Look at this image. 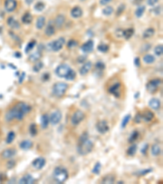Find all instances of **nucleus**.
Instances as JSON below:
<instances>
[{
	"label": "nucleus",
	"instance_id": "obj_31",
	"mask_svg": "<svg viewBox=\"0 0 163 184\" xmlns=\"http://www.w3.org/2000/svg\"><path fill=\"white\" fill-rule=\"evenodd\" d=\"M41 57H42V53L40 52V51H37V52H34L29 56V60L30 61H37L41 58Z\"/></svg>",
	"mask_w": 163,
	"mask_h": 184
},
{
	"label": "nucleus",
	"instance_id": "obj_14",
	"mask_svg": "<svg viewBox=\"0 0 163 184\" xmlns=\"http://www.w3.org/2000/svg\"><path fill=\"white\" fill-rule=\"evenodd\" d=\"M16 154V151L14 148H8L2 152V157L4 159H11Z\"/></svg>",
	"mask_w": 163,
	"mask_h": 184
},
{
	"label": "nucleus",
	"instance_id": "obj_37",
	"mask_svg": "<svg viewBox=\"0 0 163 184\" xmlns=\"http://www.w3.org/2000/svg\"><path fill=\"white\" fill-rule=\"evenodd\" d=\"M102 12H103V14L104 16L109 17V16H111V15L114 13V8L111 7V6H108V7H105L104 8Z\"/></svg>",
	"mask_w": 163,
	"mask_h": 184
},
{
	"label": "nucleus",
	"instance_id": "obj_3",
	"mask_svg": "<svg viewBox=\"0 0 163 184\" xmlns=\"http://www.w3.org/2000/svg\"><path fill=\"white\" fill-rule=\"evenodd\" d=\"M54 180L57 183H64L65 181L68 179L69 173L66 169L63 167H56L53 171Z\"/></svg>",
	"mask_w": 163,
	"mask_h": 184
},
{
	"label": "nucleus",
	"instance_id": "obj_24",
	"mask_svg": "<svg viewBox=\"0 0 163 184\" xmlns=\"http://www.w3.org/2000/svg\"><path fill=\"white\" fill-rule=\"evenodd\" d=\"M49 116L47 114H44L41 117V126L43 129H46L49 125Z\"/></svg>",
	"mask_w": 163,
	"mask_h": 184
},
{
	"label": "nucleus",
	"instance_id": "obj_51",
	"mask_svg": "<svg viewBox=\"0 0 163 184\" xmlns=\"http://www.w3.org/2000/svg\"><path fill=\"white\" fill-rule=\"evenodd\" d=\"M124 9H125L124 4H122V5H120L117 10V16H119V15L122 14V13L123 12V11H124Z\"/></svg>",
	"mask_w": 163,
	"mask_h": 184
},
{
	"label": "nucleus",
	"instance_id": "obj_18",
	"mask_svg": "<svg viewBox=\"0 0 163 184\" xmlns=\"http://www.w3.org/2000/svg\"><path fill=\"white\" fill-rule=\"evenodd\" d=\"M121 87V83H117L114 84L112 87H110L109 89V92L110 93H112L113 95H114L115 97H120V92H119V88Z\"/></svg>",
	"mask_w": 163,
	"mask_h": 184
},
{
	"label": "nucleus",
	"instance_id": "obj_35",
	"mask_svg": "<svg viewBox=\"0 0 163 184\" xmlns=\"http://www.w3.org/2000/svg\"><path fill=\"white\" fill-rule=\"evenodd\" d=\"M131 118V116L130 115V114H128V115L124 116V118L122 119V123H121V128H122V129H124V128L127 127V125L128 124V123H129V121H130Z\"/></svg>",
	"mask_w": 163,
	"mask_h": 184
},
{
	"label": "nucleus",
	"instance_id": "obj_17",
	"mask_svg": "<svg viewBox=\"0 0 163 184\" xmlns=\"http://www.w3.org/2000/svg\"><path fill=\"white\" fill-rule=\"evenodd\" d=\"M70 15L72 17L74 18H79L82 16V10L80 7L76 6V7H73L70 12Z\"/></svg>",
	"mask_w": 163,
	"mask_h": 184
},
{
	"label": "nucleus",
	"instance_id": "obj_26",
	"mask_svg": "<svg viewBox=\"0 0 163 184\" xmlns=\"http://www.w3.org/2000/svg\"><path fill=\"white\" fill-rule=\"evenodd\" d=\"M45 24H46V18L43 16L39 17L37 20V22H36V27H37V29H43V27L45 26Z\"/></svg>",
	"mask_w": 163,
	"mask_h": 184
},
{
	"label": "nucleus",
	"instance_id": "obj_34",
	"mask_svg": "<svg viewBox=\"0 0 163 184\" xmlns=\"http://www.w3.org/2000/svg\"><path fill=\"white\" fill-rule=\"evenodd\" d=\"M139 132L137 130H135L134 132H132V134L130 135V137H129V139H128V142H130V143H134V142L135 140H137V138L139 137Z\"/></svg>",
	"mask_w": 163,
	"mask_h": 184
},
{
	"label": "nucleus",
	"instance_id": "obj_38",
	"mask_svg": "<svg viewBox=\"0 0 163 184\" xmlns=\"http://www.w3.org/2000/svg\"><path fill=\"white\" fill-rule=\"evenodd\" d=\"M134 32H135L134 29H131V28L126 29V30H124V34H123V36L125 37L126 40H130L131 37H132V35L134 34Z\"/></svg>",
	"mask_w": 163,
	"mask_h": 184
},
{
	"label": "nucleus",
	"instance_id": "obj_54",
	"mask_svg": "<svg viewBox=\"0 0 163 184\" xmlns=\"http://www.w3.org/2000/svg\"><path fill=\"white\" fill-rule=\"evenodd\" d=\"M115 34L118 38H121V37L123 36V34H124V30H122V29H117V31L115 32Z\"/></svg>",
	"mask_w": 163,
	"mask_h": 184
},
{
	"label": "nucleus",
	"instance_id": "obj_5",
	"mask_svg": "<svg viewBox=\"0 0 163 184\" xmlns=\"http://www.w3.org/2000/svg\"><path fill=\"white\" fill-rule=\"evenodd\" d=\"M65 43L64 38H59L58 40H55L53 42L47 44V48L50 51H54V52H58L60 49H62V47L64 46Z\"/></svg>",
	"mask_w": 163,
	"mask_h": 184
},
{
	"label": "nucleus",
	"instance_id": "obj_61",
	"mask_svg": "<svg viewBox=\"0 0 163 184\" xmlns=\"http://www.w3.org/2000/svg\"><path fill=\"white\" fill-rule=\"evenodd\" d=\"M85 59H86L85 57H79L78 61V62H83V61H85Z\"/></svg>",
	"mask_w": 163,
	"mask_h": 184
},
{
	"label": "nucleus",
	"instance_id": "obj_28",
	"mask_svg": "<svg viewBox=\"0 0 163 184\" xmlns=\"http://www.w3.org/2000/svg\"><path fill=\"white\" fill-rule=\"evenodd\" d=\"M114 182H115V177L114 175H111V174L104 177V178L101 181V183L104 184H112L114 183Z\"/></svg>",
	"mask_w": 163,
	"mask_h": 184
},
{
	"label": "nucleus",
	"instance_id": "obj_44",
	"mask_svg": "<svg viewBox=\"0 0 163 184\" xmlns=\"http://www.w3.org/2000/svg\"><path fill=\"white\" fill-rule=\"evenodd\" d=\"M101 168H102L101 164L99 162H97L96 165H95V166H94V168H93L92 173H95V174H99V172H100V170H101Z\"/></svg>",
	"mask_w": 163,
	"mask_h": 184
},
{
	"label": "nucleus",
	"instance_id": "obj_13",
	"mask_svg": "<svg viewBox=\"0 0 163 184\" xmlns=\"http://www.w3.org/2000/svg\"><path fill=\"white\" fill-rule=\"evenodd\" d=\"M93 48H94V42L92 40H88L87 42L82 44V46L81 47V50L85 53H88L93 50Z\"/></svg>",
	"mask_w": 163,
	"mask_h": 184
},
{
	"label": "nucleus",
	"instance_id": "obj_39",
	"mask_svg": "<svg viewBox=\"0 0 163 184\" xmlns=\"http://www.w3.org/2000/svg\"><path fill=\"white\" fill-rule=\"evenodd\" d=\"M15 137H16V134H15L14 132H12L11 131L10 133H8L7 136V138H6V142H7V144H10L11 143L13 140L15 139Z\"/></svg>",
	"mask_w": 163,
	"mask_h": 184
},
{
	"label": "nucleus",
	"instance_id": "obj_16",
	"mask_svg": "<svg viewBox=\"0 0 163 184\" xmlns=\"http://www.w3.org/2000/svg\"><path fill=\"white\" fill-rule=\"evenodd\" d=\"M34 183V178L30 174H25L19 180L20 184H32Z\"/></svg>",
	"mask_w": 163,
	"mask_h": 184
},
{
	"label": "nucleus",
	"instance_id": "obj_9",
	"mask_svg": "<svg viewBox=\"0 0 163 184\" xmlns=\"http://www.w3.org/2000/svg\"><path fill=\"white\" fill-rule=\"evenodd\" d=\"M96 129L99 134H104L109 131V126L106 120H100L96 124Z\"/></svg>",
	"mask_w": 163,
	"mask_h": 184
},
{
	"label": "nucleus",
	"instance_id": "obj_2",
	"mask_svg": "<svg viewBox=\"0 0 163 184\" xmlns=\"http://www.w3.org/2000/svg\"><path fill=\"white\" fill-rule=\"evenodd\" d=\"M94 148V143L88 138V134L84 133L79 138L77 152L79 155H87L91 153Z\"/></svg>",
	"mask_w": 163,
	"mask_h": 184
},
{
	"label": "nucleus",
	"instance_id": "obj_40",
	"mask_svg": "<svg viewBox=\"0 0 163 184\" xmlns=\"http://www.w3.org/2000/svg\"><path fill=\"white\" fill-rule=\"evenodd\" d=\"M29 133L32 136H35L36 134H38V129H37V125L35 124H31L29 126Z\"/></svg>",
	"mask_w": 163,
	"mask_h": 184
},
{
	"label": "nucleus",
	"instance_id": "obj_50",
	"mask_svg": "<svg viewBox=\"0 0 163 184\" xmlns=\"http://www.w3.org/2000/svg\"><path fill=\"white\" fill-rule=\"evenodd\" d=\"M96 68L97 70H99V71H102L105 68V65L104 64L103 62H101V61H99V62H97L96 64Z\"/></svg>",
	"mask_w": 163,
	"mask_h": 184
},
{
	"label": "nucleus",
	"instance_id": "obj_22",
	"mask_svg": "<svg viewBox=\"0 0 163 184\" xmlns=\"http://www.w3.org/2000/svg\"><path fill=\"white\" fill-rule=\"evenodd\" d=\"M154 118V114L151 111H145L144 113L142 115V119L146 122H150Z\"/></svg>",
	"mask_w": 163,
	"mask_h": 184
},
{
	"label": "nucleus",
	"instance_id": "obj_11",
	"mask_svg": "<svg viewBox=\"0 0 163 184\" xmlns=\"http://www.w3.org/2000/svg\"><path fill=\"white\" fill-rule=\"evenodd\" d=\"M45 165H46V160L44 159L43 157H39L32 162L33 167L37 170H42L45 166Z\"/></svg>",
	"mask_w": 163,
	"mask_h": 184
},
{
	"label": "nucleus",
	"instance_id": "obj_52",
	"mask_svg": "<svg viewBox=\"0 0 163 184\" xmlns=\"http://www.w3.org/2000/svg\"><path fill=\"white\" fill-rule=\"evenodd\" d=\"M152 12L154 13V14L156 15L161 14V12H162V7H161V6H157V7H154V9L152 10Z\"/></svg>",
	"mask_w": 163,
	"mask_h": 184
},
{
	"label": "nucleus",
	"instance_id": "obj_57",
	"mask_svg": "<svg viewBox=\"0 0 163 184\" xmlns=\"http://www.w3.org/2000/svg\"><path fill=\"white\" fill-rule=\"evenodd\" d=\"M15 161L14 160H10L9 162L7 163V168L8 169H12L13 167H15V165H16V164H15Z\"/></svg>",
	"mask_w": 163,
	"mask_h": 184
},
{
	"label": "nucleus",
	"instance_id": "obj_46",
	"mask_svg": "<svg viewBox=\"0 0 163 184\" xmlns=\"http://www.w3.org/2000/svg\"><path fill=\"white\" fill-rule=\"evenodd\" d=\"M154 52L157 56H162L163 53V47L162 45H157L154 48Z\"/></svg>",
	"mask_w": 163,
	"mask_h": 184
},
{
	"label": "nucleus",
	"instance_id": "obj_30",
	"mask_svg": "<svg viewBox=\"0 0 163 184\" xmlns=\"http://www.w3.org/2000/svg\"><path fill=\"white\" fill-rule=\"evenodd\" d=\"M151 152H152V155L154 156H157L162 153V149L160 147L159 145L154 144L152 145V149H151Z\"/></svg>",
	"mask_w": 163,
	"mask_h": 184
},
{
	"label": "nucleus",
	"instance_id": "obj_55",
	"mask_svg": "<svg viewBox=\"0 0 163 184\" xmlns=\"http://www.w3.org/2000/svg\"><path fill=\"white\" fill-rule=\"evenodd\" d=\"M148 148H149V144H148V143H145V144L144 145L143 148L141 149V152L143 155H145L146 152H147V150H148Z\"/></svg>",
	"mask_w": 163,
	"mask_h": 184
},
{
	"label": "nucleus",
	"instance_id": "obj_36",
	"mask_svg": "<svg viewBox=\"0 0 163 184\" xmlns=\"http://www.w3.org/2000/svg\"><path fill=\"white\" fill-rule=\"evenodd\" d=\"M144 11H145V7L144 6H139V7L136 9V11H135V14L136 16V17H141L143 14L144 13Z\"/></svg>",
	"mask_w": 163,
	"mask_h": 184
},
{
	"label": "nucleus",
	"instance_id": "obj_10",
	"mask_svg": "<svg viewBox=\"0 0 163 184\" xmlns=\"http://www.w3.org/2000/svg\"><path fill=\"white\" fill-rule=\"evenodd\" d=\"M62 119V113L60 111H55L49 116V119L51 124L52 125L58 124Z\"/></svg>",
	"mask_w": 163,
	"mask_h": 184
},
{
	"label": "nucleus",
	"instance_id": "obj_12",
	"mask_svg": "<svg viewBox=\"0 0 163 184\" xmlns=\"http://www.w3.org/2000/svg\"><path fill=\"white\" fill-rule=\"evenodd\" d=\"M5 9L9 12H13L17 7V3L16 0H6L5 4H4Z\"/></svg>",
	"mask_w": 163,
	"mask_h": 184
},
{
	"label": "nucleus",
	"instance_id": "obj_1",
	"mask_svg": "<svg viewBox=\"0 0 163 184\" xmlns=\"http://www.w3.org/2000/svg\"><path fill=\"white\" fill-rule=\"evenodd\" d=\"M31 109L32 108L30 105L23 102V101H20L7 112L5 116V119L8 122L12 121L13 119L22 120L25 115L28 114L29 112H30Z\"/></svg>",
	"mask_w": 163,
	"mask_h": 184
},
{
	"label": "nucleus",
	"instance_id": "obj_42",
	"mask_svg": "<svg viewBox=\"0 0 163 184\" xmlns=\"http://www.w3.org/2000/svg\"><path fill=\"white\" fill-rule=\"evenodd\" d=\"M97 49L98 51L99 52H107L109 49V45H107V44H99V46L97 47Z\"/></svg>",
	"mask_w": 163,
	"mask_h": 184
},
{
	"label": "nucleus",
	"instance_id": "obj_20",
	"mask_svg": "<svg viewBox=\"0 0 163 184\" xmlns=\"http://www.w3.org/2000/svg\"><path fill=\"white\" fill-rule=\"evenodd\" d=\"M64 22H65V17L63 15H59L57 16L56 18L55 19V25L57 28H61L64 24Z\"/></svg>",
	"mask_w": 163,
	"mask_h": 184
},
{
	"label": "nucleus",
	"instance_id": "obj_45",
	"mask_svg": "<svg viewBox=\"0 0 163 184\" xmlns=\"http://www.w3.org/2000/svg\"><path fill=\"white\" fill-rule=\"evenodd\" d=\"M35 45H36V41H34V40H33V41H31V42H29V43L27 44V46H26V48H25V52H26V53H28L29 52H30V51L32 50Z\"/></svg>",
	"mask_w": 163,
	"mask_h": 184
},
{
	"label": "nucleus",
	"instance_id": "obj_8",
	"mask_svg": "<svg viewBox=\"0 0 163 184\" xmlns=\"http://www.w3.org/2000/svg\"><path fill=\"white\" fill-rule=\"evenodd\" d=\"M161 84H162V80H161V79L157 78V79H154V80H150L149 83H147L146 88H147V90L149 91V93H155L157 90V88H159Z\"/></svg>",
	"mask_w": 163,
	"mask_h": 184
},
{
	"label": "nucleus",
	"instance_id": "obj_7",
	"mask_svg": "<svg viewBox=\"0 0 163 184\" xmlns=\"http://www.w3.org/2000/svg\"><path fill=\"white\" fill-rule=\"evenodd\" d=\"M71 68L66 64H61V65H58L57 68L56 69V74L57 76H59L60 78H64L67 76L69 72L70 71Z\"/></svg>",
	"mask_w": 163,
	"mask_h": 184
},
{
	"label": "nucleus",
	"instance_id": "obj_21",
	"mask_svg": "<svg viewBox=\"0 0 163 184\" xmlns=\"http://www.w3.org/2000/svg\"><path fill=\"white\" fill-rule=\"evenodd\" d=\"M32 147L33 142L30 141V140H24V141H22L20 143V147H21V149L25 150V151L29 150L30 148H32Z\"/></svg>",
	"mask_w": 163,
	"mask_h": 184
},
{
	"label": "nucleus",
	"instance_id": "obj_48",
	"mask_svg": "<svg viewBox=\"0 0 163 184\" xmlns=\"http://www.w3.org/2000/svg\"><path fill=\"white\" fill-rule=\"evenodd\" d=\"M78 46V42L74 40H70L68 43V47L69 48H74Z\"/></svg>",
	"mask_w": 163,
	"mask_h": 184
},
{
	"label": "nucleus",
	"instance_id": "obj_53",
	"mask_svg": "<svg viewBox=\"0 0 163 184\" xmlns=\"http://www.w3.org/2000/svg\"><path fill=\"white\" fill-rule=\"evenodd\" d=\"M134 119H135V123H140L142 121V114H140V113H138V114H136V116H135V118H134Z\"/></svg>",
	"mask_w": 163,
	"mask_h": 184
},
{
	"label": "nucleus",
	"instance_id": "obj_41",
	"mask_svg": "<svg viewBox=\"0 0 163 184\" xmlns=\"http://www.w3.org/2000/svg\"><path fill=\"white\" fill-rule=\"evenodd\" d=\"M76 78V72L73 69H71L70 71L69 72V74L67 75V76L65 77V80H74Z\"/></svg>",
	"mask_w": 163,
	"mask_h": 184
},
{
	"label": "nucleus",
	"instance_id": "obj_15",
	"mask_svg": "<svg viewBox=\"0 0 163 184\" xmlns=\"http://www.w3.org/2000/svg\"><path fill=\"white\" fill-rule=\"evenodd\" d=\"M92 67V63L91 61H87L84 65L82 66L80 70H79V72L81 75H86L87 73L91 70V69Z\"/></svg>",
	"mask_w": 163,
	"mask_h": 184
},
{
	"label": "nucleus",
	"instance_id": "obj_43",
	"mask_svg": "<svg viewBox=\"0 0 163 184\" xmlns=\"http://www.w3.org/2000/svg\"><path fill=\"white\" fill-rule=\"evenodd\" d=\"M43 62H41V61H38V62L35 64V65L34 66L33 70H34V72L38 73V72H39L42 69H43Z\"/></svg>",
	"mask_w": 163,
	"mask_h": 184
},
{
	"label": "nucleus",
	"instance_id": "obj_32",
	"mask_svg": "<svg viewBox=\"0 0 163 184\" xmlns=\"http://www.w3.org/2000/svg\"><path fill=\"white\" fill-rule=\"evenodd\" d=\"M137 152V145L136 144H132L128 148L127 151V154L130 156H133L135 155V153Z\"/></svg>",
	"mask_w": 163,
	"mask_h": 184
},
{
	"label": "nucleus",
	"instance_id": "obj_58",
	"mask_svg": "<svg viewBox=\"0 0 163 184\" xmlns=\"http://www.w3.org/2000/svg\"><path fill=\"white\" fill-rule=\"evenodd\" d=\"M110 2H112V0H100L99 4L101 5H107L108 4H109Z\"/></svg>",
	"mask_w": 163,
	"mask_h": 184
},
{
	"label": "nucleus",
	"instance_id": "obj_19",
	"mask_svg": "<svg viewBox=\"0 0 163 184\" xmlns=\"http://www.w3.org/2000/svg\"><path fill=\"white\" fill-rule=\"evenodd\" d=\"M149 107H151L152 110H158L161 107V101L159 99L154 98H152L150 101H149Z\"/></svg>",
	"mask_w": 163,
	"mask_h": 184
},
{
	"label": "nucleus",
	"instance_id": "obj_4",
	"mask_svg": "<svg viewBox=\"0 0 163 184\" xmlns=\"http://www.w3.org/2000/svg\"><path fill=\"white\" fill-rule=\"evenodd\" d=\"M68 84L63 82L56 83L52 87V93L56 98H62L68 89Z\"/></svg>",
	"mask_w": 163,
	"mask_h": 184
},
{
	"label": "nucleus",
	"instance_id": "obj_49",
	"mask_svg": "<svg viewBox=\"0 0 163 184\" xmlns=\"http://www.w3.org/2000/svg\"><path fill=\"white\" fill-rule=\"evenodd\" d=\"M152 169H146V170H141L139 171L138 173H136L135 174H137V175H145L147 173H150V172H152Z\"/></svg>",
	"mask_w": 163,
	"mask_h": 184
},
{
	"label": "nucleus",
	"instance_id": "obj_23",
	"mask_svg": "<svg viewBox=\"0 0 163 184\" xmlns=\"http://www.w3.org/2000/svg\"><path fill=\"white\" fill-rule=\"evenodd\" d=\"M7 25H9L11 28H12V29H19L20 28L19 22L16 20H15L14 17H12L7 19Z\"/></svg>",
	"mask_w": 163,
	"mask_h": 184
},
{
	"label": "nucleus",
	"instance_id": "obj_25",
	"mask_svg": "<svg viewBox=\"0 0 163 184\" xmlns=\"http://www.w3.org/2000/svg\"><path fill=\"white\" fill-rule=\"evenodd\" d=\"M56 32V28L53 25L51 24H48V25L46 26V29H45V34L46 36L51 37L54 35V34Z\"/></svg>",
	"mask_w": 163,
	"mask_h": 184
},
{
	"label": "nucleus",
	"instance_id": "obj_60",
	"mask_svg": "<svg viewBox=\"0 0 163 184\" xmlns=\"http://www.w3.org/2000/svg\"><path fill=\"white\" fill-rule=\"evenodd\" d=\"M50 78V75H48L47 73L44 74L43 76H42V79H43V80H48V79Z\"/></svg>",
	"mask_w": 163,
	"mask_h": 184
},
{
	"label": "nucleus",
	"instance_id": "obj_47",
	"mask_svg": "<svg viewBox=\"0 0 163 184\" xmlns=\"http://www.w3.org/2000/svg\"><path fill=\"white\" fill-rule=\"evenodd\" d=\"M45 8V4L42 3V2H39L35 4L34 6V9L38 12H42Z\"/></svg>",
	"mask_w": 163,
	"mask_h": 184
},
{
	"label": "nucleus",
	"instance_id": "obj_6",
	"mask_svg": "<svg viewBox=\"0 0 163 184\" xmlns=\"http://www.w3.org/2000/svg\"><path fill=\"white\" fill-rule=\"evenodd\" d=\"M85 119V114L84 112L80 110H78L73 114V116L71 117V123L73 125H78L80 123Z\"/></svg>",
	"mask_w": 163,
	"mask_h": 184
},
{
	"label": "nucleus",
	"instance_id": "obj_62",
	"mask_svg": "<svg viewBox=\"0 0 163 184\" xmlns=\"http://www.w3.org/2000/svg\"><path fill=\"white\" fill-rule=\"evenodd\" d=\"M33 1H34V0H25V2H26V4H31L33 3Z\"/></svg>",
	"mask_w": 163,
	"mask_h": 184
},
{
	"label": "nucleus",
	"instance_id": "obj_33",
	"mask_svg": "<svg viewBox=\"0 0 163 184\" xmlns=\"http://www.w3.org/2000/svg\"><path fill=\"white\" fill-rule=\"evenodd\" d=\"M143 60L145 62L146 64H152L155 61V58L151 54H146L144 58H143Z\"/></svg>",
	"mask_w": 163,
	"mask_h": 184
},
{
	"label": "nucleus",
	"instance_id": "obj_59",
	"mask_svg": "<svg viewBox=\"0 0 163 184\" xmlns=\"http://www.w3.org/2000/svg\"><path fill=\"white\" fill-rule=\"evenodd\" d=\"M134 63H135V65L137 66V67H139V65H140V60H139V58H136L134 60Z\"/></svg>",
	"mask_w": 163,
	"mask_h": 184
},
{
	"label": "nucleus",
	"instance_id": "obj_27",
	"mask_svg": "<svg viewBox=\"0 0 163 184\" xmlns=\"http://www.w3.org/2000/svg\"><path fill=\"white\" fill-rule=\"evenodd\" d=\"M21 21L24 24H30L33 21L32 15L29 12H25L24 16L21 17Z\"/></svg>",
	"mask_w": 163,
	"mask_h": 184
},
{
	"label": "nucleus",
	"instance_id": "obj_29",
	"mask_svg": "<svg viewBox=\"0 0 163 184\" xmlns=\"http://www.w3.org/2000/svg\"><path fill=\"white\" fill-rule=\"evenodd\" d=\"M155 34V29L153 28H149V29H145L144 33H143V37L144 39H149V38H151L152 36L154 35Z\"/></svg>",
	"mask_w": 163,
	"mask_h": 184
},
{
	"label": "nucleus",
	"instance_id": "obj_56",
	"mask_svg": "<svg viewBox=\"0 0 163 184\" xmlns=\"http://www.w3.org/2000/svg\"><path fill=\"white\" fill-rule=\"evenodd\" d=\"M159 0H147V4L149 6H154Z\"/></svg>",
	"mask_w": 163,
	"mask_h": 184
}]
</instances>
